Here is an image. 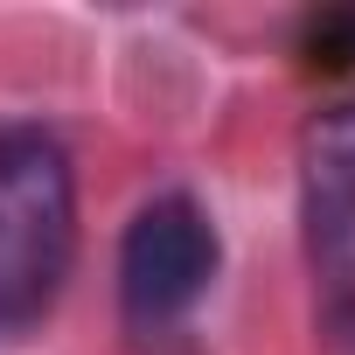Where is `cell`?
I'll use <instances>...</instances> for the list:
<instances>
[{"mask_svg":"<svg viewBox=\"0 0 355 355\" xmlns=\"http://www.w3.org/2000/svg\"><path fill=\"white\" fill-rule=\"evenodd\" d=\"M216 223L196 196H153L119 244V306L139 334H160L182 313H196V300L216 279Z\"/></svg>","mask_w":355,"mask_h":355,"instance_id":"3957f363","label":"cell"},{"mask_svg":"<svg viewBox=\"0 0 355 355\" xmlns=\"http://www.w3.org/2000/svg\"><path fill=\"white\" fill-rule=\"evenodd\" d=\"M300 223L320 334L355 355V105H334L300 139Z\"/></svg>","mask_w":355,"mask_h":355,"instance_id":"7a4b0ae2","label":"cell"},{"mask_svg":"<svg viewBox=\"0 0 355 355\" xmlns=\"http://www.w3.org/2000/svg\"><path fill=\"white\" fill-rule=\"evenodd\" d=\"M77 258V174L42 125L0 132V327L49 313Z\"/></svg>","mask_w":355,"mask_h":355,"instance_id":"6da1fadb","label":"cell"},{"mask_svg":"<svg viewBox=\"0 0 355 355\" xmlns=\"http://www.w3.org/2000/svg\"><path fill=\"white\" fill-rule=\"evenodd\" d=\"M306 63L313 70H348L355 63V15H313L306 21Z\"/></svg>","mask_w":355,"mask_h":355,"instance_id":"277c9868","label":"cell"}]
</instances>
